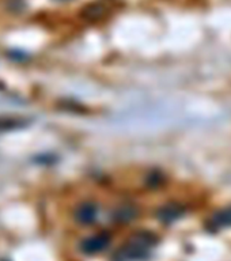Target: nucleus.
<instances>
[{"mask_svg": "<svg viewBox=\"0 0 231 261\" xmlns=\"http://www.w3.org/2000/svg\"><path fill=\"white\" fill-rule=\"evenodd\" d=\"M211 223L215 227H231V205L216 212L215 215L212 216Z\"/></svg>", "mask_w": 231, "mask_h": 261, "instance_id": "423d86ee", "label": "nucleus"}, {"mask_svg": "<svg viewBox=\"0 0 231 261\" xmlns=\"http://www.w3.org/2000/svg\"><path fill=\"white\" fill-rule=\"evenodd\" d=\"M139 215V210L132 204H122L117 207L113 212V219L118 223H130L136 219Z\"/></svg>", "mask_w": 231, "mask_h": 261, "instance_id": "20e7f679", "label": "nucleus"}, {"mask_svg": "<svg viewBox=\"0 0 231 261\" xmlns=\"http://www.w3.org/2000/svg\"><path fill=\"white\" fill-rule=\"evenodd\" d=\"M98 208L91 201L82 203L75 211V219L82 224H91L97 220Z\"/></svg>", "mask_w": 231, "mask_h": 261, "instance_id": "7ed1b4c3", "label": "nucleus"}, {"mask_svg": "<svg viewBox=\"0 0 231 261\" xmlns=\"http://www.w3.org/2000/svg\"><path fill=\"white\" fill-rule=\"evenodd\" d=\"M184 215V208L179 207L178 204H166L158 211V219L162 222H174Z\"/></svg>", "mask_w": 231, "mask_h": 261, "instance_id": "39448f33", "label": "nucleus"}, {"mask_svg": "<svg viewBox=\"0 0 231 261\" xmlns=\"http://www.w3.org/2000/svg\"><path fill=\"white\" fill-rule=\"evenodd\" d=\"M155 238L147 231L136 232L131 237L125 245H122L114 254V261H139L150 253V249L154 246Z\"/></svg>", "mask_w": 231, "mask_h": 261, "instance_id": "f257e3e1", "label": "nucleus"}, {"mask_svg": "<svg viewBox=\"0 0 231 261\" xmlns=\"http://www.w3.org/2000/svg\"><path fill=\"white\" fill-rule=\"evenodd\" d=\"M110 242V236L106 232H98L91 237H87L81 244L82 252L86 254H95L108 248Z\"/></svg>", "mask_w": 231, "mask_h": 261, "instance_id": "f03ea898", "label": "nucleus"}]
</instances>
